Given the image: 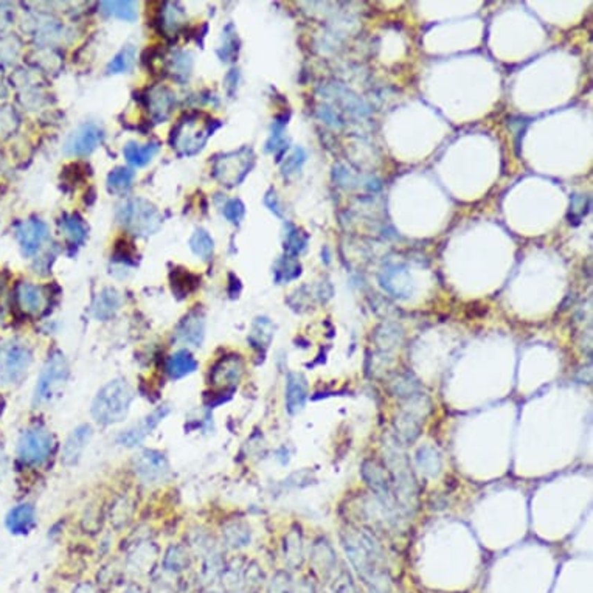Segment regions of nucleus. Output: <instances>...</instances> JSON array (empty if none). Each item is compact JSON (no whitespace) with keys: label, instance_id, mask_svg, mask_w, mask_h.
I'll use <instances>...</instances> for the list:
<instances>
[{"label":"nucleus","instance_id":"1","mask_svg":"<svg viewBox=\"0 0 593 593\" xmlns=\"http://www.w3.org/2000/svg\"><path fill=\"white\" fill-rule=\"evenodd\" d=\"M134 392L125 379H114L100 388L90 407L94 420L103 426H112L125 421L131 410Z\"/></svg>","mask_w":593,"mask_h":593},{"label":"nucleus","instance_id":"2","mask_svg":"<svg viewBox=\"0 0 593 593\" xmlns=\"http://www.w3.org/2000/svg\"><path fill=\"white\" fill-rule=\"evenodd\" d=\"M213 120H205L204 115H185L171 134V145L180 155H194L202 151L208 139L213 135Z\"/></svg>","mask_w":593,"mask_h":593},{"label":"nucleus","instance_id":"3","mask_svg":"<svg viewBox=\"0 0 593 593\" xmlns=\"http://www.w3.org/2000/svg\"><path fill=\"white\" fill-rule=\"evenodd\" d=\"M69 379V363L66 356L60 351L49 357L47 363L44 365L41 375L37 377V384L35 387V404L44 406V404L53 402L60 397L64 387Z\"/></svg>","mask_w":593,"mask_h":593},{"label":"nucleus","instance_id":"4","mask_svg":"<svg viewBox=\"0 0 593 593\" xmlns=\"http://www.w3.org/2000/svg\"><path fill=\"white\" fill-rule=\"evenodd\" d=\"M119 221L131 233L148 237L160 229L162 214L151 202L131 199L119 208Z\"/></svg>","mask_w":593,"mask_h":593},{"label":"nucleus","instance_id":"5","mask_svg":"<svg viewBox=\"0 0 593 593\" xmlns=\"http://www.w3.org/2000/svg\"><path fill=\"white\" fill-rule=\"evenodd\" d=\"M55 447V438L50 430L35 426L25 430L17 442V455L24 465L42 466L50 458Z\"/></svg>","mask_w":593,"mask_h":593},{"label":"nucleus","instance_id":"6","mask_svg":"<svg viewBox=\"0 0 593 593\" xmlns=\"http://www.w3.org/2000/svg\"><path fill=\"white\" fill-rule=\"evenodd\" d=\"M255 155L250 148L219 155L213 164V175L225 187L239 185L253 166Z\"/></svg>","mask_w":593,"mask_h":593},{"label":"nucleus","instance_id":"7","mask_svg":"<svg viewBox=\"0 0 593 593\" xmlns=\"http://www.w3.org/2000/svg\"><path fill=\"white\" fill-rule=\"evenodd\" d=\"M33 362V354L27 345L11 343L0 354V382L5 386L21 382Z\"/></svg>","mask_w":593,"mask_h":593},{"label":"nucleus","instance_id":"8","mask_svg":"<svg viewBox=\"0 0 593 593\" xmlns=\"http://www.w3.org/2000/svg\"><path fill=\"white\" fill-rule=\"evenodd\" d=\"M104 139L103 129L95 123H84L69 135L64 153L69 155H87L98 148Z\"/></svg>","mask_w":593,"mask_h":593},{"label":"nucleus","instance_id":"9","mask_svg":"<svg viewBox=\"0 0 593 593\" xmlns=\"http://www.w3.org/2000/svg\"><path fill=\"white\" fill-rule=\"evenodd\" d=\"M135 472L145 483H160L169 477V463L164 454L143 451L135 458Z\"/></svg>","mask_w":593,"mask_h":593},{"label":"nucleus","instance_id":"10","mask_svg":"<svg viewBox=\"0 0 593 593\" xmlns=\"http://www.w3.org/2000/svg\"><path fill=\"white\" fill-rule=\"evenodd\" d=\"M168 406H160L154 410V412L145 416L140 422H137L132 427H129L119 436V442L125 447H135L139 446L141 441H145L146 436L157 427L162 421H164L168 413H169Z\"/></svg>","mask_w":593,"mask_h":593},{"label":"nucleus","instance_id":"11","mask_svg":"<svg viewBox=\"0 0 593 593\" xmlns=\"http://www.w3.org/2000/svg\"><path fill=\"white\" fill-rule=\"evenodd\" d=\"M244 375V362L239 356L223 357L214 365L210 375V382L214 387L229 388L234 387Z\"/></svg>","mask_w":593,"mask_h":593},{"label":"nucleus","instance_id":"12","mask_svg":"<svg viewBox=\"0 0 593 593\" xmlns=\"http://www.w3.org/2000/svg\"><path fill=\"white\" fill-rule=\"evenodd\" d=\"M17 239L22 247V253L27 257L35 255L39 247L49 237V227L41 219L25 221L17 227Z\"/></svg>","mask_w":593,"mask_h":593},{"label":"nucleus","instance_id":"13","mask_svg":"<svg viewBox=\"0 0 593 593\" xmlns=\"http://www.w3.org/2000/svg\"><path fill=\"white\" fill-rule=\"evenodd\" d=\"M205 336V320L202 312L191 311L190 314L182 318L175 328V337L178 341L190 345V347H200Z\"/></svg>","mask_w":593,"mask_h":593},{"label":"nucleus","instance_id":"14","mask_svg":"<svg viewBox=\"0 0 593 593\" xmlns=\"http://www.w3.org/2000/svg\"><path fill=\"white\" fill-rule=\"evenodd\" d=\"M92 427L89 424H83L80 427H76L74 432L70 433V436L66 441V445L62 447V463L67 466L76 465L78 461H80L83 452L86 451L87 445L90 442V438H92Z\"/></svg>","mask_w":593,"mask_h":593},{"label":"nucleus","instance_id":"15","mask_svg":"<svg viewBox=\"0 0 593 593\" xmlns=\"http://www.w3.org/2000/svg\"><path fill=\"white\" fill-rule=\"evenodd\" d=\"M16 298L19 308L27 312V314H37V312H41L45 308V303H47V295H45L44 289L28 282L17 286Z\"/></svg>","mask_w":593,"mask_h":593},{"label":"nucleus","instance_id":"16","mask_svg":"<svg viewBox=\"0 0 593 593\" xmlns=\"http://www.w3.org/2000/svg\"><path fill=\"white\" fill-rule=\"evenodd\" d=\"M175 104V95L168 87L159 86L149 90L148 94V108L151 117L155 121H165Z\"/></svg>","mask_w":593,"mask_h":593},{"label":"nucleus","instance_id":"17","mask_svg":"<svg viewBox=\"0 0 593 593\" xmlns=\"http://www.w3.org/2000/svg\"><path fill=\"white\" fill-rule=\"evenodd\" d=\"M308 397V382L300 373H289L286 381V409L291 415L298 413L303 409Z\"/></svg>","mask_w":593,"mask_h":593},{"label":"nucleus","instance_id":"18","mask_svg":"<svg viewBox=\"0 0 593 593\" xmlns=\"http://www.w3.org/2000/svg\"><path fill=\"white\" fill-rule=\"evenodd\" d=\"M6 528L15 534H27L36 525L35 506L30 504H21L12 508L5 519Z\"/></svg>","mask_w":593,"mask_h":593},{"label":"nucleus","instance_id":"19","mask_svg":"<svg viewBox=\"0 0 593 593\" xmlns=\"http://www.w3.org/2000/svg\"><path fill=\"white\" fill-rule=\"evenodd\" d=\"M198 368V361L188 350H179L168 357L166 373L171 379L178 381L182 377L190 376Z\"/></svg>","mask_w":593,"mask_h":593},{"label":"nucleus","instance_id":"20","mask_svg":"<svg viewBox=\"0 0 593 593\" xmlns=\"http://www.w3.org/2000/svg\"><path fill=\"white\" fill-rule=\"evenodd\" d=\"M121 306V297L115 289H103L94 302V316L98 320L106 322L112 318Z\"/></svg>","mask_w":593,"mask_h":593},{"label":"nucleus","instance_id":"21","mask_svg":"<svg viewBox=\"0 0 593 593\" xmlns=\"http://www.w3.org/2000/svg\"><path fill=\"white\" fill-rule=\"evenodd\" d=\"M159 143L151 141L146 143V145H140V143L135 141H129L126 143V146L123 148V155H125V159L129 162V164L134 166H146L149 162H151L155 154L159 153Z\"/></svg>","mask_w":593,"mask_h":593},{"label":"nucleus","instance_id":"22","mask_svg":"<svg viewBox=\"0 0 593 593\" xmlns=\"http://www.w3.org/2000/svg\"><path fill=\"white\" fill-rule=\"evenodd\" d=\"M422 415H416L415 407L404 410L396 418V430L402 441H413L420 433Z\"/></svg>","mask_w":593,"mask_h":593},{"label":"nucleus","instance_id":"23","mask_svg":"<svg viewBox=\"0 0 593 593\" xmlns=\"http://www.w3.org/2000/svg\"><path fill=\"white\" fill-rule=\"evenodd\" d=\"M60 227L66 238L74 244H83L87 238V225L78 214H69L60 221Z\"/></svg>","mask_w":593,"mask_h":593},{"label":"nucleus","instance_id":"24","mask_svg":"<svg viewBox=\"0 0 593 593\" xmlns=\"http://www.w3.org/2000/svg\"><path fill=\"white\" fill-rule=\"evenodd\" d=\"M190 249L202 261H210L214 250V241L212 234L204 229H198L190 238Z\"/></svg>","mask_w":593,"mask_h":593},{"label":"nucleus","instance_id":"25","mask_svg":"<svg viewBox=\"0 0 593 593\" xmlns=\"http://www.w3.org/2000/svg\"><path fill=\"white\" fill-rule=\"evenodd\" d=\"M134 178H135V173L132 171L131 168L120 166V168L112 169V171H110L108 175V190H109V193L121 194V193L128 191L132 185Z\"/></svg>","mask_w":593,"mask_h":593},{"label":"nucleus","instance_id":"26","mask_svg":"<svg viewBox=\"0 0 593 593\" xmlns=\"http://www.w3.org/2000/svg\"><path fill=\"white\" fill-rule=\"evenodd\" d=\"M363 477L368 480V483L376 492L381 495L390 492V483L387 480V472L375 461H367L363 465Z\"/></svg>","mask_w":593,"mask_h":593},{"label":"nucleus","instance_id":"27","mask_svg":"<svg viewBox=\"0 0 593 593\" xmlns=\"http://www.w3.org/2000/svg\"><path fill=\"white\" fill-rule=\"evenodd\" d=\"M100 6L104 15L121 19V21L134 22L139 17L137 5L134 2H129V0H126V2H101Z\"/></svg>","mask_w":593,"mask_h":593},{"label":"nucleus","instance_id":"28","mask_svg":"<svg viewBox=\"0 0 593 593\" xmlns=\"http://www.w3.org/2000/svg\"><path fill=\"white\" fill-rule=\"evenodd\" d=\"M273 336V325L267 320V318H257V322L253 323L252 332L249 336V341L253 343V347H267L270 343Z\"/></svg>","mask_w":593,"mask_h":593},{"label":"nucleus","instance_id":"29","mask_svg":"<svg viewBox=\"0 0 593 593\" xmlns=\"http://www.w3.org/2000/svg\"><path fill=\"white\" fill-rule=\"evenodd\" d=\"M134 62H135V49L129 45V47H125L115 55L114 60L109 62L108 70L109 74H126V71L132 69Z\"/></svg>","mask_w":593,"mask_h":593},{"label":"nucleus","instance_id":"30","mask_svg":"<svg viewBox=\"0 0 593 593\" xmlns=\"http://www.w3.org/2000/svg\"><path fill=\"white\" fill-rule=\"evenodd\" d=\"M300 275V264L297 261H292L291 258H284L282 261H278L275 266V280L278 283L291 282Z\"/></svg>","mask_w":593,"mask_h":593},{"label":"nucleus","instance_id":"31","mask_svg":"<svg viewBox=\"0 0 593 593\" xmlns=\"http://www.w3.org/2000/svg\"><path fill=\"white\" fill-rule=\"evenodd\" d=\"M185 15L182 8H178V5L175 3H168L166 8L164 10V17H162V24H164V27L166 30L175 31L178 30L182 24H184Z\"/></svg>","mask_w":593,"mask_h":593},{"label":"nucleus","instance_id":"32","mask_svg":"<svg viewBox=\"0 0 593 593\" xmlns=\"http://www.w3.org/2000/svg\"><path fill=\"white\" fill-rule=\"evenodd\" d=\"M198 280L188 272H175L173 275V291L180 295L190 294V291L196 288Z\"/></svg>","mask_w":593,"mask_h":593},{"label":"nucleus","instance_id":"33","mask_svg":"<svg viewBox=\"0 0 593 593\" xmlns=\"http://www.w3.org/2000/svg\"><path fill=\"white\" fill-rule=\"evenodd\" d=\"M193 67V60L191 56L185 53V51H179L175 53L171 60V71L175 78H187L191 74Z\"/></svg>","mask_w":593,"mask_h":593},{"label":"nucleus","instance_id":"34","mask_svg":"<svg viewBox=\"0 0 593 593\" xmlns=\"http://www.w3.org/2000/svg\"><path fill=\"white\" fill-rule=\"evenodd\" d=\"M223 213H224L225 219L230 221L232 224H239L241 219L244 218L246 207H244V204L239 199H232V200H229L225 204Z\"/></svg>","mask_w":593,"mask_h":593},{"label":"nucleus","instance_id":"35","mask_svg":"<svg viewBox=\"0 0 593 593\" xmlns=\"http://www.w3.org/2000/svg\"><path fill=\"white\" fill-rule=\"evenodd\" d=\"M284 247L291 255H300L306 247V238H302V233H298L297 229H292L286 238Z\"/></svg>","mask_w":593,"mask_h":593},{"label":"nucleus","instance_id":"36","mask_svg":"<svg viewBox=\"0 0 593 593\" xmlns=\"http://www.w3.org/2000/svg\"><path fill=\"white\" fill-rule=\"evenodd\" d=\"M237 33H224V44L219 50V55L223 58V61H232V58L238 55V42H237Z\"/></svg>","mask_w":593,"mask_h":593},{"label":"nucleus","instance_id":"37","mask_svg":"<svg viewBox=\"0 0 593 593\" xmlns=\"http://www.w3.org/2000/svg\"><path fill=\"white\" fill-rule=\"evenodd\" d=\"M303 162H304V154H303V151H302V149H295L294 154H292L291 157H289L288 160H286V164H284V166H283V173H284V174L297 173L298 169H300V166H302Z\"/></svg>","mask_w":593,"mask_h":593}]
</instances>
